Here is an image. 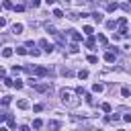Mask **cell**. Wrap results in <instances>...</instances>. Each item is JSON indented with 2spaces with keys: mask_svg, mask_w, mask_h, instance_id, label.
Wrapping results in <instances>:
<instances>
[{
  "mask_svg": "<svg viewBox=\"0 0 131 131\" xmlns=\"http://www.w3.org/2000/svg\"><path fill=\"white\" fill-rule=\"evenodd\" d=\"M70 51H72V53H78V45H76V43H74V45H70Z\"/></svg>",
  "mask_w": 131,
  "mask_h": 131,
  "instance_id": "obj_36",
  "label": "cell"
},
{
  "mask_svg": "<svg viewBox=\"0 0 131 131\" xmlns=\"http://www.w3.org/2000/svg\"><path fill=\"white\" fill-rule=\"evenodd\" d=\"M86 2H92V0H86Z\"/></svg>",
  "mask_w": 131,
  "mask_h": 131,
  "instance_id": "obj_43",
  "label": "cell"
},
{
  "mask_svg": "<svg viewBox=\"0 0 131 131\" xmlns=\"http://www.w3.org/2000/svg\"><path fill=\"white\" fill-rule=\"evenodd\" d=\"M68 33H70V37H72V41H74V43H78V41L82 39V35H80L78 31H68Z\"/></svg>",
  "mask_w": 131,
  "mask_h": 131,
  "instance_id": "obj_7",
  "label": "cell"
},
{
  "mask_svg": "<svg viewBox=\"0 0 131 131\" xmlns=\"http://www.w3.org/2000/svg\"><path fill=\"white\" fill-rule=\"evenodd\" d=\"M100 108H102L104 113H111V111H113V106H111L108 102H102V106H100Z\"/></svg>",
  "mask_w": 131,
  "mask_h": 131,
  "instance_id": "obj_16",
  "label": "cell"
},
{
  "mask_svg": "<svg viewBox=\"0 0 131 131\" xmlns=\"http://www.w3.org/2000/svg\"><path fill=\"white\" fill-rule=\"evenodd\" d=\"M78 78H80V80H86V78H88V70H80V72H78Z\"/></svg>",
  "mask_w": 131,
  "mask_h": 131,
  "instance_id": "obj_12",
  "label": "cell"
},
{
  "mask_svg": "<svg viewBox=\"0 0 131 131\" xmlns=\"http://www.w3.org/2000/svg\"><path fill=\"white\" fill-rule=\"evenodd\" d=\"M33 127H35V129L43 127V121H41V119H35V121H33Z\"/></svg>",
  "mask_w": 131,
  "mask_h": 131,
  "instance_id": "obj_19",
  "label": "cell"
},
{
  "mask_svg": "<svg viewBox=\"0 0 131 131\" xmlns=\"http://www.w3.org/2000/svg\"><path fill=\"white\" fill-rule=\"evenodd\" d=\"M104 59H106L108 63H113V61L117 59V51H106V53H104Z\"/></svg>",
  "mask_w": 131,
  "mask_h": 131,
  "instance_id": "obj_5",
  "label": "cell"
},
{
  "mask_svg": "<svg viewBox=\"0 0 131 131\" xmlns=\"http://www.w3.org/2000/svg\"><path fill=\"white\" fill-rule=\"evenodd\" d=\"M84 33H86V35H92L94 31H92V27H84Z\"/></svg>",
  "mask_w": 131,
  "mask_h": 131,
  "instance_id": "obj_35",
  "label": "cell"
},
{
  "mask_svg": "<svg viewBox=\"0 0 131 131\" xmlns=\"http://www.w3.org/2000/svg\"><path fill=\"white\" fill-rule=\"evenodd\" d=\"M121 94H123L125 98H129V94H131V90H129V88L125 86V88H121Z\"/></svg>",
  "mask_w": 131,
  "mask_h": 131,
  "instance_id": "obj_18",
  "label": "cell"
},
{
  "mask_svg": "<svg viewBox=\"0 0 131 131\" xmlns=\"http://www.w3.org/2000/svg\"><path fill=\"white\" fill-rule=\"evenodd\" d=\"M104 90V84H94L92 86V92H102Z\"/></svg>",
  "mask_w": 131,
  "mask_h": 131,
  "instance_id": "obj_13",
  "label": "cell"
},
{
  "mask_svg": "<svg viewBox=\"0 0 131 131\" xmlns=\"http://www.w3.org/2000/svg\"><path fill=\"white\" fill-rule=\"evenodd\" d=\"M12 86H14V88H23V82H20V80H12Z\"/></svg>",
  "mask_w": 131,
  "mask_h": 131,
  "instance_id": "obj_28",
  "label": "cell"
},
{
  "mask_svg": "<svg viewBox=\"0 0 131 131\" xmlns=\"http://www.w3.org/2000/svg\"><path fill=\"white\" fill-rule=\"evenodd\" d=\"M53 16H57V18H61V16H63V12H61L59 8H55V10H53Z\"/></svg>",
  "mask_w": 131,
  "mask_h": 131,
  "instance_id": "obj_25",
  "label": "cell"
},
{
  "mask_svg": "<svg viewBox=\"0 0 131 131\" xmlns=\"http://www.w3.org/2000/svg\"><path fill=\"white\" fill-rule=\"evenodd\" d=\"M12 8H14V10H18V12H20V10H25V6H23V4H16V6H12Z\"/></svg>",
  "mask_w": 131,
  "mask_h": 131,
  "instance_id": "obj_37",
  "label": "cell"
},
{
  "mask_svg": "<svg viewBox=\"0 0 131 131\" xmlns=\"http://www.w3.org/2000/svg\"><path fill=\"white\" fill-rule=\"evenodd\" d=\"M16 53L18 55H27V47H16Z\"/></svg>",
  "mask_w": 131,
  "mask_h": 131,
  "instance_id": "obj_22",
  "label": "cell"
},
{
  "mask_svg": "<svg viewBox=\"0 0 131 131\" xmlns=\"http://www.w3.org/2000/svg\"><path fill=\"white\" fill-rule=\"evenodd\" d=\"M106 8L113 12V10H117V4H113V2H111V4H106Z\"/></svg>",
  "mask_w": 131,
  "mask_h": 131,
  "instance_id": "obj_33",
  "label": "cell"
},
{
  "mask_svg": "<svg viewBox=\"0 0 131 131\" xmlns=\"http://www.w3.org/2000/svg\"><path fill=\"white\" fill-rule=\"evenodd\" d=\"M33 111H35V113H41V111H43V104H35Z\"/></svg>",
  "mask_w": 131,
  "mask_h": 131,
  "instance_id": "obj_31",
  "label": "cell"
},
{
  "mask_svg": "<svg viewBox=\"0 0 131 131\" xmlns=\"http://www.w3.org/2000/svg\"><path fill=\"white\" fill-rule=\"evenodd\" d=\"M123 25H127V18H125V16H121V18H119V27H123Z\"/></svg>",
  "mask_w": 131,
  "mask_h": 131,
  "instance_id": "obj_34",
  "label": "cell"
},
{
  "mask_svg": "<svg viewBox=\"0 0 131 131\" xmlns=\"http://www.w3.org/2000/svg\"><path fill=\"white\" fill-rule=\"evenodd\" d=\"M92 18H94L96 23H102V14H100V12H92Z\"/></svg>",
  "mask_w": 131,
  "mask_h": 131,
  "instance_id": "obj_14",
  "label": "cell"
},
{
  "mask_svg": "<svg viewBox=\"0 0 131 131\" xmlns=\"http://www.w3.org/2000/svg\"><path fill=\"white\" fill-rule=\"evenodd\" d=\"M68 18H72V20H78V18H80V14H76V12H70V14H68Z\"/></svg>",
  "mask_w": 131,
  "mask_h": 131,
  "instance_id": "obj_26",
  "label": "cell"
},
{
  "mask_svg": "<svg viewBox=\"0 0 131 131\" xmlns=\"http://www.w3.org/2000/svg\"><path fill=\"white\" fill-rule=\"evenodd\" d=\"M2 27H6V18H4V16H0V29H2Z\"/></svg>",
  "mask_w": 131,
  "mask_h": 131,
  "instance_id": "obj_39",
  "label": "cell"
},
{
  "mask_svg": "<svg viewBox=\"0 0 131 131\" xmlns=\"http://www.w3.org/2000/svg\"><path fill=\"white\" fill-rule=\"evenodd\" d=\"M92 45H94V37L88 35V39H86V47H92Z\"/></svg>",
  "mask_w": 131,
  "mask_h": 131,
  "instance_id": "obj_17",
  "label": "cell"
},
{
  "mask_svg": "<svg viewBox=\"0 0 131 131\" xmlns=\"http://www.w3.org/2000/svg\"><path fill=\"white\" fill-rule=\"evenodd\" d=\"M31 88H35L37 92H51V84L49 82H43V84H39V82H35Z\"/></svg>",
  "mask_w": 131,
  "mask_h": 131,
  "instance_id": "obj_3",
  "label": "cell"
},
{
  "mask_svg": "<svg viewBox=\"0 0 131 131\" xmlns=\"http://www.w3.org/2000/svg\"><path fill=\"white\" fill-rule=\"evenodd\" d=\"M88 61H90V63H98V57H96V55H88Z\"/></svg>",
  "mask_w": 131,
  "mask_h": 131,
  "instance_id": "obj_27",
  "label": "cell"
},
{
  "mask_svg": "<svg viewBox=\"0 0 131 131\" xmlns=\"http://www.w3.org/2000/svg\"><path fill=\"white\" fill-rule=\"evenodd\" d=\"M27 53H31L33 57H37V55H39L41 51H39V49H35V47H29V49H27Z\"/></svg>",
  "mask_w": 131,
  "mask_h": 131,
  "instance_id": "obj_11",
  "label": "cell"
},
{
  "mask_svg": "<svg viewBox=\"0 0 131 131\" xmlns=\"http://www.w3.org/2000/svg\"><path fill=\"white\" fill-rule=\"evenodd\" d=\"M12 53H14L12 47H4V49H2V57H12Z\"/></svg>",
  "mask_w": 131,
  "mask_h": 131,
  "instance_id": "obj_8",
  "label": "cell"
},
{
  "mask_svg": "<svg viewBox=\"0 0 131 131\" xmlns=\"http://www.w3.org/2000/svg\"><path fill=\"white\" fill-rule=\"evenodd\" d=\"M106 27L108 29H115V20H106Z\"/></svg>",
  "mask_w": 131,
  "mask_h": 131,
  "instance_id": "obj_38",
  "label": "cell"
},
{
  "mask_svg": "<svg viewBox=\"0 0 131 131\" xmlns=\"http://www.w3.org/2000/svg\"><path fill=\"white\" fill-rule=\"evenodd\" d=\"M61 2H63V4H70V0H61Z\"/></svg>",
  "mask_w": 131,
  "mask_h": 131,
  "instance_id": "obj_42",
  "label": "cell"
},
{
  "mask_svg": "<svg viewBox=\"0 0 131 131\" xmlns=\"http://www.w3.org/2000/svg\"><path fill=\"white\" fill-rule=\"evenodd\" d=\"M84 96H86V102H88V104H94V98H92V94H86V92H84Z\"/></svg>",
  "mask_w": 131,
  "mask_h": 131,
  "instance_id": "obj_24",
  "label": "cell"
},
{
  "mask_svg": "<svg viewBox=\"0 0 131 131\" xmlns=\"http://www.w3.org/2000/svg\"><path fill=\"white\" fill-rule=\"evenodd\" d=\"M45 2H47V4H53V2H55V0H45Z\"/></svg>",
  "mask_w": 131,
  "mask_h": 131,
  "instance_id": "obj_41",
  "label": "cell"
},
{
  "mask_svg": "<svg viewBox=\"0 0 131 131\" xmlns=\"http://www.w3.org/2000/svg\"><path fill=\"white\" fill-rule=\"evenodd\" d=\"M98 43H102V45H106V37H104V35H98Z\"/></svg>",
  "mask_w": 131,
  "mask_h": 131,
  "instance_id": "obj_30",
  "label": "cell"
},
{
  "mask_svg": "<svg viewBox=\"0 0 131 131\" xmlns=\"http://www.w3.org/2000/svg\"><path fill=\"white\" fill-rule=\"evenodd\" d=\"M29 74H35V76H49V70L47 68H41V66H35V68H27Z\"/></svg>",
  "mask_w": 131,
  "mask_h": 131,
  "instance_id": "obj_2",
  "label": "cell"
},
{
  "mask_svg": "<svg viewBox=\"0 0 131 131\" xmlns=\"http://www.w3.org/2000/svg\"><path fill=\"white\" fill-rule=\"evenodd\" d=\"M104 121H106V123H117V121H119V115H108Z\"/></svg>",
  "mask_w": 131,
  "mask_h": 131,
  "instance_id": "obj_9",
  "label": "cell"
},
{
  "mask_svg": "<svg viewBox=\"0 0 131 131\" xmlns=\"http://www.w3.org/2000/svg\"><path fill=\"white\" fill-rule=\"evenodd\" d=\"M49 127H51V129H57L59 123H57V121H49Z\"/></svg>",
  "mask_w": 131,
  "mask_h": 131,
  "instance_id": "obj_32",
  "label": "cell"
},
{
  "mask_svg": "<svg viewBox=\"0 0 131 131\" xmlns=\"http://www.w3.org/2000/svg\"><path fill=\"white\" fill-rule=\"evenodd\" d=\"M2 8H8V10H10V8H12V2H10V0H4V2H2Z\"/></svg>",
  "mask_w": 131,
  "mask_h": 131,
  "instance_id": "obj_20",
  "label": "cell"
},
{
  "mask_svg": "<svg viewBox=\"0 0 131 131\" xmlns=\"http://www.w3.org/2000/svg\"><path fill=\"white\" fill-rule=\"evenodd\" d=\"M6 123H8V127H16V121L12 119V115H6Z\"/></svg>",
  "mask_w": 131,
  "mask_h": 131,
  "instance_id": "obj_10",
  "label": "cell"
},
{
  "mask_svg": "<svg viewBox=\"0 0 131 131\" xmlns=\"http://www.w3.org/2000/svg\"><path fill=\"white\" fill-rule=\"evenodd\" d=\"M16 106H18V108H29V102H27V100H18Z\"/></svg>",
  "mask_w": 131,
  "mask_h": 131,
  "instance_id": "obj_15",
  "label": "cell"
},
{
  "mask_svg": "<svg viewBox=\"0 0 131 131\" xmlns=\"http://www.w3.org/2000/svg\"><path fill=\"white\" fill-rule=\"evenodd\" d=\"M45 29H47V33H51V35H55V27H53V25H45Z\"/></svg>",
  "mask_w": 131,
  "mask_h": 131,
  "instance_id": "obj_21",
  "label": "cell"
},
{
  "mask_svg": "<svg viewBox=\"0 0 131 131\" xmlns=\"http://www.w3.org/2000/svg\"><path fill=\"white\" fill-rule=\"evenodd\" d=\"M23 29H25V27H23L20 23H14V25H12V33H14V35H20Z\"/></svg>",
  "mask_w": 131,
  "mask_h": 131,
  "instance_id": "obj_6",
  "label": "cell"
},
{
  "mask_svg": "<svg viewBox=\"0 0 131 131\" xmlns=\"http://www.w3.org/2000/svg\"><path fill=\"white\" fill-rule=\"evenodd\" d=\"M29 4H31V6H33V8H37V6H39V4H41V0H29Z\"/></svg>",
  "mask_w": 131,
  "mask_h": 131,
  "instance_id": "obj_29",
  "label": "cell"
},
{
  "mask_svg": "<svg viewBox=\"0 0 131 131\" xmlns=\"http://www.w3.org/2000/svg\"><path fill=\"white\" fill-rule=\"evenodd\" d=\"M39 45L43 47V51H45V53H51V51H53V45H51L47 39H39Z\"/></svg>",
  "mask_w": 131,
  "mask_h": 131,
  "instance_id": "obj_4",
  "label": "cell"
},
{
  "mask_svg": "<svg viewBox=\"0 0 131 131\" xmlns=\"http://www.w3.org/2000/svg\"><path fill=\"white\" fill-rule=\"evenodd\" d=\"M59 98H61V102L66 104V106H70V108H76L78 104H80V100H78V96L72 92V90H59Z\"/></svg>",
  "mask_w": 131,
  "mask_h": 131,
  "instance_id": "obj_1",
  "label": "cell"
},
{
  "mask_svg": "<svg viewBox=\"0 0 131 131\" xmlns=\"http://www.w3.org/2000/svg\"><path fill=\"white\" fill-rule=\"evenodd\" d=\"M61 74H63V76H72V74H74V72H72V70H70V68H61Z\"/></svg>",
  "mask_w": 131,
  "mask_h": 131,
  "instance_id": "obj_23",
  "label": "cell"
},
{
  "mask_svg": "<svg viewBox=\"0 0 131 131\" xmlns=\"http://www.w3.org/2000/svg\"><path fill=\"white\" fill-rule=\"evenodd\" d=\"M4 119H6V115H4V113H0V123H2Z\"/></svg>",
  "mask_w": 131,
  "mask_h": 131,
  "instance_id": "obj_40",
  "label": "cell"
}]
</instances>
